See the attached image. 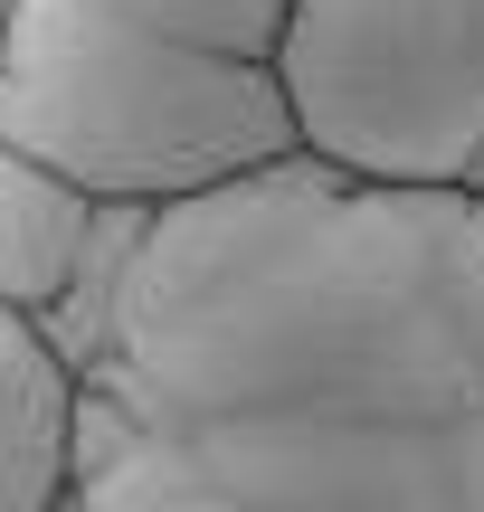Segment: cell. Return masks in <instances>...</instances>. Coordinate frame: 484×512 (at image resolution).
<instances>
[{
	"label": "cell",
	"instance_id": "5b68a950",
	"mask_svg": "<svg viewBox=\"0 0 484 512\" xmlns=\"http://www.w3.org/2000/svg\"><path fill=\"white\" fill-rule=\"evenodd\" d=\"M95 190H76L67 171H48L38 152L0 143V304L10 313H48L57 285L76 275L86 256V228H95Z\"/></svg>",
	"mask_w": 484,
	"mask_h": 512
},
{
	"label": "cell",
	"instance_id": "3957f363",
	"mask_svg": "<svg viewBox=\"0 0 484 512\" xmlns=\"http://www.w3.org/2000/svg\"><path fill=\"white\" fill-rule=\"evenodd\" d=\"M276 76L314 162L484 200V0H295Z\"/></svg>",
	"mask_w": 484,
	"mask_h": 512
},
{
	"label": "cell",
	"instance_id": "ba28073f",
	"mask_svg": "<svg viewBox=\"0 0 484 512\" xmlns=\"http://www.w3.org/2000/svg\"><path fill=\"white\" fill-rule=\"evenodd\" d=\"M105 10L152 19V29L190 38V48H228V57H266V67H276L295 0H105Z\"/></svg>",
	"mask_w": 484,
	"mask_h": 512
},
{
	"label": "cell",
	"instance_id": "8992f818",
	"mask_svg": "<svg viewBox=\"0 0 484 512\" xmlns=\"http://www.w3.org/2000/svg\"><path fill=\"white\" fill-rule=\"evenodd\" d=\"M143 228H152L143 200H105V209H95V228H86L76 275L57 285V304L38 313V342L76 370V389L114 361V332H124V285H133V256H143Z\"/></svg>",
	"mask_w": 484,
	"mask_h": 512
},
{
	"label": "cell",
	"instance_id": "9c48e42d",
	"mask_svg": "<svg viewBox=\"0 0 484 512\" xmlns=\"http://www.w3.org/2000/svg\"><path fill=\"white\" fill-rule=\"evenodd\" d=\"M10 19H19V0H0V48H10Z\"/></svg>",
	"mask_w": 484,
	"mask_h": 512
},
{
	"label": "cell",
	"instance_id": "52a82bcc",
	"mask_svg": "<svg viewBox=\"0 0 484 512\" xmlns=\"http://www.w3.org/2000/svg\"><path fill=\"white\" fill-rule=\"evenodd\" d=\"M76 512H276V503H238L219 484L181 475L105 399H76Z\"/></svg>",
	"mask_w": 484,
	"mask_h": 512
},
{
	"label": "cell",
	"instance_id": "277c9868",
	"mask_svg": "<svg viewBox=\"0 0 484 512\" xmlns=\"http://www.w3.org/2000/svg\"><path fill=\"white\" fill-rule=\"evenodd\" d=\"M76 370L0 304V512H57L76 494Z\"/></svg>",
	"mask_w": 484,
	"mask_h": 512
},
{
	"label": "cell",
	"instance_id": "7a4b0ae2",
	"mask_svg": "<svg viewBox=\"0 0 484 512\" xmlns=\"http://www.w3.org/2000/svg\"><path fill=\"white\" fill-rule=\"evenodd\" d=\"M0 143L38 152L95 200H200L285 162L295 105L266 57L190 48L105 0H19L0 48Z\"/></svg>",
	"mask_w": 484,
	"mask_h": 512
},
{
	"label": "cell",
	"instance_id": "6da1fadb",
	"mask_svg": "<svg viewBox=\"0 0 484 512\" xmlns=\"http://www.w3.org/2000/svg\"><path fill=\"white\" fill-rule=\"evenodd\" d=\"M86 399L238 503L484 512V200L285 152L152 209Z\"/></svg>",
	"mask_w": 484,
	"mask_h": 512
}]
</instances>
